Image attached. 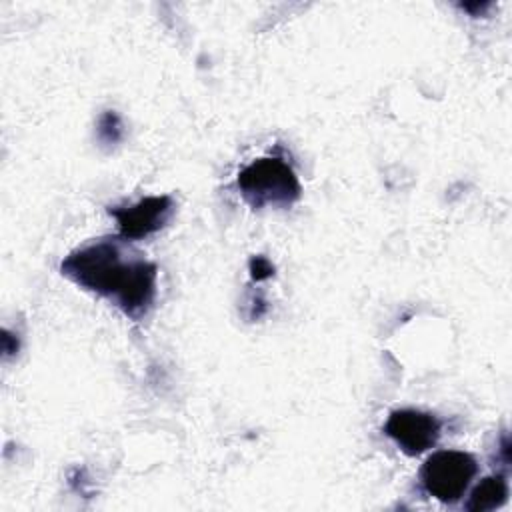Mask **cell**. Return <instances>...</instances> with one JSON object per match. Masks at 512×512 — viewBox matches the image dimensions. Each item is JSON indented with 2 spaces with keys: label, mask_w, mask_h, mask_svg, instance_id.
Instances as JSON below:
<instances>
[{
  "label": "cell",
  "mask_w": 512,
  "mask_h": 512,
  "mask_svg": "<svg viewBox=\"0 0 512 512\" xmlns=\"http://www.w3.org/2000/svg\"><path fill=\"white\" fill-rule=\"evenodd\" d=\"M508 500V482L502 474L484 476L470 492L466 510L468 512H486L496 510Z\"/></svg>",
  "instance_id": "8992f818"
},
{
  "label": "cell",
  "mask_w": 512,
  "mask_h": 512,
  "mask_svg": "<svg viewBox=\"0 0 512 512\" xmlns=\"http://www.w3.org/2000/svg\"><path fill=\"white\" fill-rule=\"evenodd\" d=\"M172 212L174 204L170 196H146L132 206L110 208L124 240H140L158 232L170 220Z\"/></svg>",
  "instance_id": "5b68a950"
},
{
  "label": "cell",
  "mask_w": 512,
  "mask_h": 512,
  "mask_svg": "<svg viewBox=\"0 0 512 512\" xmlns=\"http://www.w3.org/2000/svg\"><path fill=\"white\" fill-rule=\"evenodd\" d=\"M478 472V462L462 450H438L420 468L424 490L438 502H458Z\"/></svg>",
  "instance_id": "3957f363"
},
{
  "label": "cell",
  "mask_w": 512,
  "mask_h": 512,
  "mask_svg": "<svg viewBox=\"0 0 512 512\" xmlns=\"http://www.w3.org/2000/svg\"><path fill=\"white\" fill-rule=\"evenodd\" d=\"M128 240L104 238L70 252L60 272L94 294L106 296L132 320H142L156 298V264L126 250Z\"/></svg>",
  "instance_id": "6da1fadb"
},
{
  "label": "cell",
  "mask_w": 512,
  "mask_h": 512,
  "mask_svg": "<svg viewBox=\"0 0 512 512\" xmlns=\"http://www.w3.org/2000/svg\"><path fill=\"white\" fill-rule=\"evenodd\" d=\"M440 430V420L434 414L414 408L390 412L384 424L386 436L392 438L398 448L408 456H418L430 450L438 442Z\"/></svg>",
  "instance_id": "277c9868"
},
{
  "label": "cell",
  "mask_w": 512,
  "mask_h": 512,
  "mask_svg": "<svg viewBox=\"0 0 512 512\" xmlns=\"http://www.w3.org/2000/svg\"><path fill=\"white\" fill-rule=\"evenodd\" d=\"M492 6V2H474V4H460V8H464V10H468V12H474V10H486V8H490Z\"/></svg>",
  "instance_id": "9c48e42d"
},
{
  "label": "cell",
  "mask_w": 512,
  "mask_h": 512,
  "mask_svg": "<svg viewBox=\"0 0 512 512\" xmlns=\"http://www.w3.org/2000/svg\"><path fill=\"white\" fill-rule=\"evenodd\" d=\"M248 268H250L252 280H256V282L274 276V266H272V262H270L268 258H264V256H252L250 262H248Z\"/></svg>",
  "instance_id": "ba28073f"
},
{
  "label": "cell",
  "mask_w": 512,
  "mask_h": 512,
  "mask_svg": "<svg viewBox=\"0 0 512 512\" xmlns=\"http://www.w3.org/2000/svg\"><path fill=\"white\" fill-rule=\"evenodd\" d=\"M236 184L242 198L252 208H288L300 198L302 190L296 172L274 156H264L244 166L238 172Z\"/></svg>",
  "instance_id": "7a4b0ae2"
},
{
  "label": "cell",
  "mask_w": 512,
  "mask_h": 512,
  "mask_svg": "<svg viewBox=\"0 0 512 512\" xmlns=\"http://www.w3.org/2000/svg\"><path fill=\"white\" fill-rule=\"evenodd\" d=\"M96 134H98V140L104 144V146H114L122 140L124 136V128H122V122L118 118L116 112L108 110L100 116L98 120V128H96Z\"/></svg>",
  "instance_id": "52a82bcc"
}]
</instances>
